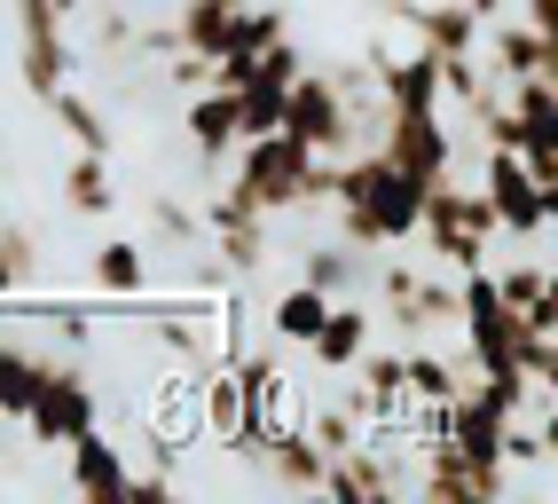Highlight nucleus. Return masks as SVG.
Instances as JSON below:
<instances>
[{"mask_svg": "<svg viewBox=\"0 0 558 504\" xmlns=\"http://www.w3.org/2000/svg\"><path fill=\"white\" fill-rule=\"evenodd\" d=\"M150 244H134V237H110L95 261H87V284L95 292H110V300H134V292H150Z\"/></svg>", "mask_w": 558, "mask_h": 504, "instance_id": "nucleus-5", "label": "nucleus"}, {"mask_svg": "<svg viewBox=\"0 0 558 504\" xmlns=\"http://www.w3.org/2000/svg\"><path fill=\"white\" fill-rule=\"evenodd\" d=\"M48 111L63 119L71 151H119V134H110V111H102V103H87L80 87H56V95H48Z\"/></svg>", "mask_w": 558, "mask_h": 504, "instance_id": "nucleus-7", "label": "nucleus"}, {"mask_svg": "<svg viewBox=\"0 0 558 504\" xmlns=\"http://www.w3.org/2000/svg\"><path fill=\"white\" fill-rule=\"evenodd\" d=\"M480 190H488L504 237H543V229H550V221H543V182H535L527 151H511V142H488V158H480Z\"/></svg>", "mask_w": 558, "mask_h": 504, "instance_id": "nucleus-1", "label": "nucleus"}, {"mask_svg": "<svg viewBox=\"0 0 558 504\" xmlns=\"http://www.w3.org/2000/svg\"><path fill=\"white\" fill-rule=\"evenodd\" d=\"M323 315H330V292L323 284H307V276H283L276 292H268V339L276 347H291V355H307L315 347V332H323Z\"/></svg>", "mask_w": 558, "mask_h": 504, "instance_id": "nucleus-2", "label": "nucleus"}, {"mask_svg": "<svg viewBox=\"0 0 558 504\" xmlns=\"http://www.w3.org/2000/svg\"><path fill=\"white\" fill-rule=\"evenodd\" d=\"M63 205L71 213H110L119 190H110V151H71L63 166Z\"/></svg>", "mask_w": 558, "mask_h": 504, "instance_id": "nucleus-8", "label": "nucleus"}, {"mask_svg": "<svg viewBox=\"0 0 558 504\" xmlns=\"http://www.w3.org/2000/svg\"><path fill=\"white\" fill-rule=\"evenodd\" d=\"M48 363H56V355H40V347H16V339H0V410H9L16 425L32 418V394H40Z\"/></svg>", "mask_w": 558, "mask_h": 504, "instance_id": "nucleus-6", "label": "nucleus"}, {"mask_svg": "<svg viewBox=\"0 0 558 504\" xmlns=\"http://www.w3.org/2000/svg\"><path fill=\"white\" fill-rule=\"evenodd\" d=\"M63 465H71V489H80V496H134V465L119 457V442H110L102 425L71 434L63 442Z\"/></svg>", "mask_w": 558, "mask_h": 504, "instance_id": "nucleus-4", "label": "nucleus"}, {"mask_svg": "<svg viewBox=\"0 0 558 504\" xmlns=\"http://www.w3.org/2000/svg\"><path fill=\"white\" fill-rule=\"evenodd\" d=\"M369 339H378V300H330L323 332H315V347H307V363H315V371H354Z\"/></svg>", "mask_w": 558, "mask_h": 504, "instance_id": "nucleus-3", "label": "nucleus"}]
</instances>
